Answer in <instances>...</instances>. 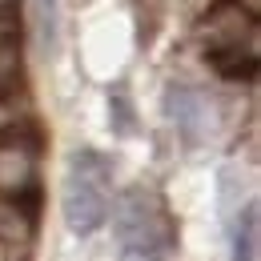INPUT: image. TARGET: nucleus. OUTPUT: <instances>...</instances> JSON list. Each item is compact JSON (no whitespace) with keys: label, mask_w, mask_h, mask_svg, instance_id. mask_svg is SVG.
Here are the masks:
<instances>
[{"label":"nucleus","mask_w":261,"mask_h":261,"mask_svg":"<svg viewBox=\"0 0 261 261\" xmlns=\"http://www.w3.org/2000/svg\"><path fill=\"white\" fill-rule=\"evenodd\" d=\"M113 165L97 149H76L65 169V189H61V209L65 225L76 237H93L113 209Z\"/></svg>","instance_id":"f257e3e1"},{"label":"nucleus","mask_w":261,"mask_h":261,"mask_svg":"<svg viewBox=\"0 0 261 261\" xmlns=\"http://www.w3.org/2000/svg\"><path fill=\"white\" fill-rule=\"evenodd\" d=\"M113 213L117 257L121 261H173V233L165 225L161 205L145 189H125Z\"/></svg>","instance_id":"f03ea898"},{"label":"nucleus","mask_w":261,"mask_h":261,"mask_svg":"<svg viewBox=\"0 0 261 261\" xmlns=\"http://www.w3.org/2000/svg\"><path fill=\"white\" fill-rule=\"evenodd\" d=\"M29 16H33V33L44 57L61 53V0H29Z\"/></svg>","instance_id":"7ed1b4c3"},{"label":"nucleus","mask_w":261,"mask_h":261,"mask_svg":"<svg viewBox=\"0 0 261 261\" xmlns=\"http://www.w3.org/2000/svg\"><path fill=\"white\" fill-rule=\"evenodd\" d=\"M213 68L229 76V81H253L257 76V53H249V48H241V44H213L209 53H205Z\"/></svg>","instance_id":"20e7f679"},{"label":"nucleus","mask_w":261,"mask_h":261,"mask_svg":"<svg viewBox=\"0 0 261 261\" xmlns=\"http://www.w3.org/2000/svg\"><path fill=\"white\" fill-rule=\"evenodd\" d=\"M253 245H257V205L249 201L233 233V261H253Z\"/></svg>","instance_id":"39448f33"}]
</instances>
